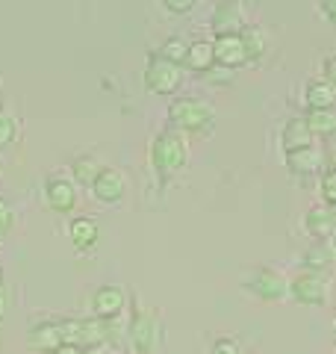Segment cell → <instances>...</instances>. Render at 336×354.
Returning a JSON list of instances; mask_svg holds the SVG:
<instances>
[{"label": "cell", "instance_id": "obj_7", "mask_svg": "<svg viewBox=\"0 0 336 354\" xmlns=\"http://www.w3.org/2000/svg\"><path fill=\"white\" fill-rule=\"evenodd\" d=\"M127 307V290L118 283H104L97 286V290L92 292V301H88V313H92L95 319H121V313H124Z\"/></svg>", "mask_w": 336, "mask_h": 354}, {"label": "cell", "instance_id": "obj_29", "mask_svg": "<svg viewBox=\"0 0 336 354\" xmlns=\"http://www.w3.org/2000/svg\"><path fill=\"white\" fill-rule=\"evenodd\" d=\"M198 0H162V6L168 9V12H174V15H186V12H192Z\"/></svg>", "mask_w": 336, "mask_h": 354}, {"label": "cell", "instance_id": "obj_21", "mask_svg": "<svg viewBox=\"0 0 336 354\" xmlns=\"http://www.w3.org/2000/svg\"><path fill=\"white\" fill-rule=\"evenodd\" d=\"M239 39H242V48H245V57H248V62H256V59L265 57L268 39H265V30L263 27L248 24V27L239 32Z\"/></svg>", "mask_w": 336, "mask_h": 354}, {"label": "cell", "instance_id": "obj_27", "mask_svg": "<svg viewBox=\"0 0 336 354\" xmlns=\"http://www.w3.org/2000/svg\"><path fill=\"white\" fill-rule=\"evenodd\" d=\"M12 227H15V213H12V207L0 198V236H6Z\"/></svg>", "mask_w": 336, "mask_h": 354}, {"label": "cell", "instance_id": "obj_37", "mask_svg": "<svg viewBox=\"0 0 336 354\" xmlns=\"http://www.w3.org/2000/svg\"><path fill=\"white\" fill-rule=\"evenodd\" d=\"M0 283H3V263H0Z\"/></svg>", "mask_w": 336, "mask_h": 354}, {"label": "cell", "instance_id": "obj_36", "mask_svg": "<svg viewBox=\"0 0 336 354\" xmlns=\"http://www.w3.org/2000/svg\"><path fill=\"white\" fill-rule=\"evenodd\" d=\"M328 242H330V248H333V257H336V234H333V236H330Z\"/></svg>", "mask_w": 336, "mask_h": 354}, {"label": "cell", "instance_id": "obj_15", "mask_svg": "<svg viewBox=\"0 0 336 354\" xmlns=\"http://www.w3.org/2000/svg\"><path fill=\"white\" fill-rule=\"evenodd\" d=\"M44 198H48V207L56 213H71L77 207V189L71 180H62V177H48L44 183Z\"/></svg>", "mask_w": 336, "mask_h": 354}, {"label": "cell", "instance_id": "obj_22", "mask_svg": "<svg viewBox=\"0 0 336 354\" xmlns=\"http://www.w3.org/2000/svg\"><path fill=\"white\" fill-rule=\"evenodd\" d=\"M100 171H104V165H100L95 157H77L74 160V177L80 183H86V186H92Z\"/></svg>", "mask_w": 336, "mask_h": 354}, {"label": "cell", "instance_id": "obj_12", "mask_svg": "<svg viewBox=\"0 0 336 354\" xmlns=\"http://www.w3.org/2000/svg\"><path fill=\"white\" fill-rule=\"evenodd\" d=\"M92 192L100 204H118L121 198L127 195V180L124 174L115 171V169H104L97 174V180L92 183Z\"/></svg>", "mask_w": 336, "mask_h": 354}, {"label": "cell", "instance_id": "obj_23", "mask_svg": "<svg viewBox=\"0 0 336 354\" xmlns=\"http://www.w3.org/2000/svg\"><path fill=\"white\" fill-rule=\"evenodd\" d=\"M186 50H189V44H186L183 39H168L162 48H160V53H156V57H162V59L174 62V65H183V62H186Z\"/></svg>", "mask_w": 336, "mask_h": 354}, {"label": "cell", "instance_id": "obj_11", "mask_svg": "<svg viewBox=\"0 0 336 354\" xmlns=\"http://www.w3.org/2000/svg\"><path fill=\"white\" fill-rule=\"evenodd\" d=\"M304 230L312 239H330L336 234V207L312 204L304 213Z\"/></svg>", "mask_w": 336, "mask_h": 354}, {"label": "cell", "instance_id": "obj_14", "mask_svg": "<svg viewBox=\"0 0 336 354\" xmlns=\"http://www.w3.org/2000/svg\"><path fill=\"white\" fill-rule=\"evenodd\" d=\"M212 53H216V65H221V68L236 71L242 65H248V57H245L239 36H218L212 41Z\"/></svg>", "mask_w": 336, "mask_h": 354}, {"label": "cell", "instance_id": "obj_2", "mask_svg": "<svg viewBox=\"0 0 336 354\" xmlns=\"http://www.w3.org/2000/svg\"><path fill=\"white\" fill-rule=\"evenodd\" d=\"M168 121H171V130L177 133H198V136H209L212 127H216V109L204 97H177V101L168 106Z\"/></svg>", "mask_w": 336, "mask_h": 354}, {"label": "cell", "instance_id": "obj_3", "mask_svg": "<svg viewBox=\"0 0 336 354\" xmlns=\"http://www.w3.org/2000/svg\"><path fill=\"white\" fill-rule=\"evenodd\" d=\"M242 292L260 304H283L289 301V278H283L272 266H254L242 274Z\"/></svg>", "mask_w": 336, "mask_h": 354}, {"label": "cell", "instance_id": "obj_9", "mask_svg": "<svg viewBox=\"0 0 336 354\" xmlns=\"http://www.w3.org/2000/svg\"><path fill=\"white\" fill-rule=\"evenodd\" d=\"M324 151L321 148H304V151H295V153H286V171L298 177V180H310V177H319L324 174Z\"/></svg>", "mask_w": 336, "mask_h": 354}, {"label": "cell", "instance_id": "obj_32", "mask_svg": "<svg viewBox=\"0 0 336 354\" xmlns=\"http://www.w3.org/2000/svg\"><path fill=\"white\" fill-rule=\"evenodd\" d=\"M321 151H324V165H328V169H336V136L324 142Z\"/></svg>", "mask_w": 336, "mask_h": 354}, {"label": "cell", "instance_id": "obj_38", "mask_svg": "<svg viewBox=\"0 0 336 354\" xmlns=\"http://www.w3.org/2000/svg\"><path fill=\"white\" fill-rule=\"evenodd\" d=\"M333 334H336V322H333Z\"/></svg>", "mask_w": 336, "mask_h": 354}, {"label": "cell", "instance_id": "obj_17", "mask_svg": "<svg viewBox=\"0 0 336 354\" xmlns=\"http://www.w3.org/2000/svg\"><path fill=\"white\" fill-rule=\"evenodd\" d=\"M336 263L333 248L328 239H312V245L301 257V269H316V272H330V266Z\"/></svg>", "mask_w": 336, "mask_h": 354}, {"label": "cell", "instance_id": "obj_10", "mask_svg": "<svg viewBox=\"0 0 336 354\" xmlns=\"http://www.w3.org/2000/svg\"><path fill=\"white\" fill-rule=\"evenodd\" d=\"M59 346H65L62 339V328L59 322H50V319H41L27 330V348L36 354H53Z\"/></svg>", "mask_w": 336, "mask_h": 354}, {"label": "cell", "instance_id": "obj_20", "mask_svg": "<svg viewBox=\"0 0 336 354\" xmlns=\"http://www.w3.org/2000/svg\"><path fill=\"white\" fill-rule=\"evenodd\" d=\"M307 127L312 130L316 139H333L336 136V109H307Z\"/></svg>", "mask_w": 336, "mask_h": 354}, {"label": "cell", "instance_id": "obj_5", "mask_svg": "<svg viewBox=\"0 0 336 354\" xmlns=\"http://www.w3.org/2000/svg\"><path fill=\"white\" fill-rule=\"evenodd\" d=\"M151 162H153V171L162 177V180H168V177H174L177 171L183 169V165L189 162V148L183 136L177 130H162L160 136L153 139L151 145Z\"/></svg>", "mask_w": 336, "mask_h": 354}, {"label": "cell", "instance_id": "obj_13", "mask_svg": "<svg viewBox=\"0 0 336 354\" xmlns=\"http://www.w3.org/2000/svg\"><path fill=\"white\" fill-rule=\"evenodd\" d=\"M312 142H316V136H312V130L307 127L304 115H295L283 124V133H280V148H283V153L312 148Z\"/></svg>", "mask_w": 336, "mask_h": 354}, {"label": "cell", "instance_id": "obj_24", "mask_svg": "<svg viewBox=\"0 0 336 354\" xmlns=\"http://www.w3.org/2000/svg\"><path fill=\"white\" fill-rule=\"evenodd\" d=\"M319 192H321V204L336 207V169H324L319 180Z\"/></svg>", "mask_w": 336, "mask_h": 354}, {"label": "cell", "instance_id": "obj_19", "mask_svg": "<svg viewBox=\"0 0 336 354\" xmlns=\"http://www.w3.org/2000/svg\"><path fill=\"white\" fill-rule=\"evenodd\" d=\"M304 104L307 109H333L336 106V88L328 80H310L304 88Z\"/></svg>", "mask_w": 336, "mask_h": 354}, {"label": "cell", "instance_id": "obj_4", "mask_svg": "<svg viewBox=\"0 0 336 354\" xmlns=\"http://www.w3.org/2000/svg\"><path fill=\"white\" fill-rule=\"evenodd\" d=\"M330 272H316V269H298L289 278V301L301 307H328L330 301Z\"/></svg>", "mask_w": 336, "mask_h": 354}, {"label": "cell", "instance_id": "obj_28", "mask_svg": "<svg viewBox=\"0 0 336 354\" xmlns=\"http://www.w3.org/2000/svg\"><path fill=\"white\" fill-rule=\"evenodd\" d=\"M207 80H212L216 86H227V83H233V71L221 68V65H212V68L207 71Z\"/></svg>", "mask_w": 336, "mask_h": 354}, {"label": "cell", "instance_id": "obj_8", "mask_svg": "<svg viewBox=\"0 0 336 354\" xmlns=\"http://www.w3.org/2000/svg\"><path fill=\"white\" fill-rule=\"evenodd\" d=\"M248 27L245 24V9L239 0H218L216 9H212L209 18V30L212 36H239V32Z\"/></svg>", "mask_w": 336, "mask_h": 354}, {"label": "cell", "instance_id": "obj_30", "mask_svg": "<svg viewBox=\"0 0 336 354\" xmlns=\"http://www.w3.org/2000/svg\"><path fill=\"white\" fill-rule=\"evenodd\" d=\"M321 80H328L333 88H336V53L321 59Z\"/></svg>", "mask_w": 336, "mask_h": 354}, {"label": "cell", "instance_id": "obj_16", "mask_svg": "<svg viewBox=\"0 0 336 354\" xmlns=\"http://www.w3.org/2000/svg\"><path fill=\"white\" fill-rule=\"evenodd\" d=\"M68 239L77 251H92L100 239V225L92 216H77L68 221Z\"/></svg>", "mask_w": 336, "mask_h": 354}, {"label": "cell", "instance_id": "obj_18", "mask_svg": "<svg viewBox=\"0 0 336 354\" xmlns=\"http://www.w3.org/2000/svg\"><path fill=\"white\" fill-rule=\"evenodd\" d=\"M186 68L189 71H198V74H207L212 65H216V53H212V41L207 39H198V41H189V50H186Z\"/></svg>", "mask_w": 336, "mask_h": 354}, {"label": "cell", "instance_id": "obj_25", "mask_svg": "<svg viewBox=\"0 0 336 354\" xmlns=\"http://www.w3.org/2000/svg\"><path fill=\"white\" fill-rule=\"evenodd\" d=\"M18 136V121L15 115H9L6 109H0V148L9 145V142H15Z\"/></svg>", "mask_w": 336, "mask_h": 354}, {"label": "cell", "instance_id": "obj_26", "mask_svg": "<svg viewBox=\"0 0 336 354\" xmlns=\"http://www.w3.org/2000/svg\"><path fill=\"white\" fill-rule=\"evenodd\" d=\"M209 354H242V342L236 337H216L209 342Z\"/></svg>", "mask_w": 336, "mask_h": 354}, {"label": "cell", "instance_id": "obj_33", "mask_svg": "<svg viewBox=\"0 0 336 354\" xmlns=\"http://www.w3.org/2000/svg\"><path fill=\"white\" fill-rule=\"evenodd\" d=\"M6 313H9V292L0 286V322L6 319Z\"/></svg>", "mask_w": 336, "mask_h": 354}, {"label": "cell", "instance_id": "obj_1", "mask_svg": "<svg viewBox=\"0 0 336 354\" xmlns=\"http://www.w3.org/2000/svg\"><path fill=\"white\" fill-rule=\"evenodd\" d=\"M127 346L133 354H156L162 346V319L160 310L144 307L136 295H130L127 319Z\"/></svg>", "mask_w": 336, "mask_h": 354}, {"label": "cell", "instance_id": "obj_6", "mask_svg": "<svg viewBox=\"0 0 336 354\" xmlns=\"http://www.w3.org/2000/svg\"><path fill=\"white\" fill-rule=\"evenodd\" d=\"M183 83V65H174L162 57H153L148 59V68H144V86L148 92L153 95H174Z\"/></svg>", "mask_w": 336, "mask_h": 354}, {"label": "cell", "instance_id": "obj_31", "mask_svg": "<svg viewBox=\"0 0 336 354\" xmlns=\"http://www.w3.org/2000/svg\"><path fill=\"white\" fill-rule=\"evenodd\" d=\"M319 12L324 21H330V24H336V0H316Z\"/></svg>", "mask_w": 336, "mask_h": 354}, {"label": "cell", "instance_id": "obj_34", "mask_svg": "<svg viewBox=\"0 0 336 354\" xmlns=\"http://www.w3.org/2000/svg\"><path fill=\"white\" fill-rule=\"evenodd\" d=\"M80 354H109L106 346H92V348H80Z\"/></svg>", "mask_w": 336, "mask_h": 354}, {"label": "cell", "instance_id": "obj_35", "mask_svg": "<svg viewBox=\"0 0 336 354\" xmlns=\"http://www.w3.org/2000/svg\"><path fill=\"white\" fill-rule=\"evenodd\" d=\"M53 354H80V348H77V346H59Z\"/></svg>", "mask_w": 336, "mask_h": 354}, {"label": "cell", "instance_id": "obj_39", "mask_svg": "<svg viewBox=\"0 0 336 354\" xmlns=\"http://www.w3.org/2000/svg\"><path fill=\"white\" fill-rule=\"evenodd\" d=\"M0 242H3V236H0Z\"/></svg>", "mask_w": 336, "mask_h": 354}]
</instances>
